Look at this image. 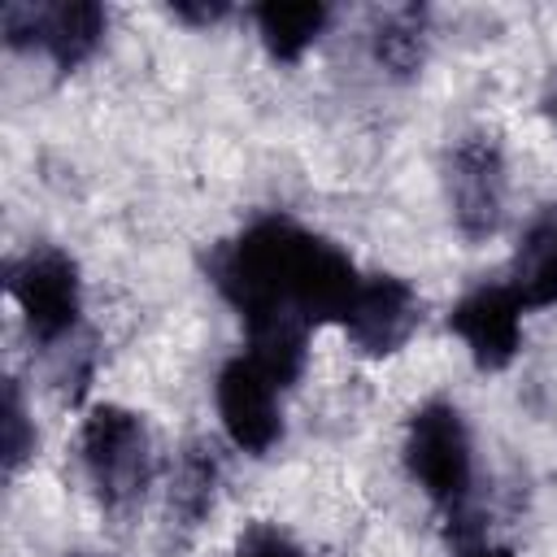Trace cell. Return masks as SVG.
Wrapping results in <instances>:
<instances>
[{"label": "cell", "instance_id": "5bb4252c", "mask_svg": "<svg viewBox=\"0 0 557 557\" xmlns=\"http://www.w3.org/2000/svg\"><path fill=\"white\" fill-rule=\"evenodd\" d=\"M226 9L222 4H174V17H191V22H218Z\"/></svg>", "mask_w": 557, "mask_h": 557}, {"label": "cell", "instance_id": "5b68a950", "mask_svg": "<svg viewBox=\"0 0 557 557\" xmlns=\"http://www.w3.org/2000/svg\"><path fill=\"white\" fill-rule=\"evenodd\" d=\"M283 392L287 387L252 352L239 348L235 357H226L213 374V409L222 435L239 453L265 457L283 440Z\"/></svg>", "mask_w": 557, "mask_h": 557}, {"label": "cell", "instance_id": "30bf717a", "mask_svg": "<svg viewBox=\"0 0 557 557\" xmlns=\"http://www.w3.org/2000/svg\"><path fill=\"white\" fill-rule=\"evenodd\" d=\"M453 200L466 231H492L500 213V161L483 144H466L453 161Z\"/></svg>", "mask_w": 557, "mask_h": 557}, {"label": "cell", "instance_id": "9c48e42d", "mask_svg": "<svg viewBox=\"0 0 557 557\" xmlns=\"http://www.w3.org/2000/svg\"><path fill=\"white\" fill-rule=\"evenodd\" d=\"M505 283L513 287L527 313L557 305V213H544L522 231Z\"/></svg>", "mask_w": 557, "mask_h": 557}, {"label": "cell", "instance_id": "3957f363", "mask_svg": "<svg viewBox=\"0 0 557 557\" xmlns=\"http://www.w3.org/2000/svg\"><path fill=\"white\" fill-rule=\"evenodd\" d=\"M78 466L104 509H131L152 487V435L126 405H91L78 422Z\"/></svg>", "mask_w": 557, "mask_h": 557}, {"label": "cell", "instance_id": "2e32d148", "mask_svg": "<svg viewBox=\"0 0 557 557\" xmlns=\"http://www.w3.org/2000/svg\"><path fill=\"white\" fill-rule=\"evenodd\" d=\"M548 109H553V122H557V91H553V104Z\"/></svg>", "mask_w": 557, "mask_h": 557}, {"label": "cell", "instance_id": "ba28073f", "mask_svg": "<svg viewBox=\"0 0 557 557\" xmlns=\"http://www.w3.org/2000/svg\"><path fill=\"white\" fill-rule=\"evenodd\" d=\"M413 326H418V292L396 274H361L339 318V331L366 357H387L405 348Z\"/></svg>", "mask_w": 557, "mask_h": 557}, {"label": "cell", "instance_id": "6da1fadb", "mask_svg": "<svg viewBox=\"0 0 557 557\" xmlns=\"http://www.w3.org/2000/svg\"><path fill=\"white\" fill-rule=\"evenodd\" d=\"M366 270L296 218L265 213L213 252V287L239 313L244 339L305 331L344 318Z\"/></svg>", "mask_w": 557, "mask_h": 557}, {"label": "cell", "instance_id": "52a82bcc", "mask_svg": "<svg viewBox=\"0 0 557 557\" xmlns=\"http://www.w3.org/2000/svg\"><path fill=\"white\" fill-rule=\"evenodd\" d=\"M522 326L527 309L505 278L461 292L448 309V331L479 370H505L522 352Z\"/></svg>", "mask_w": 557, "mask_h": 557}, {"label": "cell", "instance_id": "7c38bea8", "mask_svg": "<svg viewBox=\"0 0 557 557\" xmlns=\"http://www.w3.org/2000/svg\"><path fill=\"white\" fill-rule=\"evenodd\" d=\"M0 426H4V466L17 470L35 453V422H30L26 396H22V387L13 379L4 387V418H0Z\"/></svg>", "mask_w": 557, "mask_h": 557}, {"label": "cell", "instance_id": "277c9868", "mask_svg": "<svg viewBox=\"0 0 557 557\" xmlns=\"http://www.w3.org/2000/svg\"><path fill=\"white\" fill-rule=\"evenodd\" d=\"M9 300L39 348H61L83 322V274L61 248H30L9 261Z\"/></svg>", "mask_w": 557, "mask_h": 557}, {"label": "cell", "instance_id": "8fae6325", "mask_svg": "<svg viewBox=\"0 0 557 557\" xmlns=\"http://www.w3.org/2000/svg\"><path fill=\"white\" fill-rule=\"evenodd\" d=\"M331 22V9L318 4V0H300V4H257L252 9V26H257V39L261 48L274 57V61H300L326 30Z\"/></svg>", "mask_w": 557, "mask_h": 557}, {"label": "cell", "instance_id": "4fadbf2b", "mask_svg": "<svg viewBox=\"0 0 557 557\" xmlns=\"http://www.w3.org/2000/svg\"><path fill=\"white\" fill-rule=\"evenodd\" d=\"M235 557H309L278 522H252L239 544H235Z\"/></svg>", "mask_w": 557, "mask_h": 557}, {"label": "cell", "instance_id": "8992f818", "mask_svg": "<svg viewBox=\"0 0 557 557\" xmlns=\"http://www.w3.org/2000/svg\"><path fill=\"white\" fill-rule=\"evenodd\" d=\"M109 13L87 0H61V4H9L4 9V35L9 44H22L30 52H44L57 70L83 65L100 39H104Z\"/></svg>", "mask_w": 557, "mask_h": 557}, {"label": "cell", "instance_id": "7a4b0ae2", "mask_svg": "<svg viewBox=\"0 0 557 557\" xmlns=\"http://www.w3.org/2000/svg\"><path fill=\"white\" fill-rule=\"evenodd\" d=\"M400 457L418 492L448 518H461L474 496V435L453 400H426L405 422Z\"/></svg>", "mask_w": 557, "mask_h": 557}, {"label": "cell", "instance_id": "9a60e30c", "mask_svg": "<svg viewBox=\"0 0 557 557\" xmlns=\"http://www.w3.org/2000/svg\"><path fill=\"white\" fill-rule=\"evenodd\" d=\"M461 557H513L509 548H500V544H466V553Z\"/></svg>", "mask_w": 557, "mask_h": 557}]
</instances>
